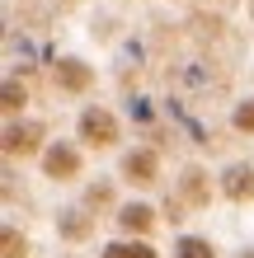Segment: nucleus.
I'll use <instances>...</instances> for the list:
<instances>
[{
    "instance_id": "obj_1",
    "label": "nucleus",
    "mask_w": 254,
    "mask_h": 258,
    "mask_svg": "<svg viewBox=\"0 0 254 258\" xmlns=\"http://www.w3.org/2000/svg\"><path fill=\"white\" fill-rule=\"evenodd\" d=\"M80 136H85L89 146H109L113 136H118L113 113H109V108H85V117H80Z\"/></svg>"
},
{
    "instance_id": "obj_2",
    "label": "nucleus",
    "mask_w": 254,
    "mask_h": 258,
    "mask_svg": "<svg viewBox=\"0 0 254 258\" xmlns=\"http://www.w3.org/2000/svg\"><path fill=\"white\" fill-rule=\"evenodd\" d=\"M221 192L231 197V202H245V197H254V169L249 164H235V169L221 174Z\"/></svg>"
},
{
    "instance_id": "obj_3",
    "label": "nucleus",
    "mask_w": 254,
    "mask_h": 258,
    "mask_svg": "<svg viewBox=\"0 0 254 258\" xmlns=\"http://www.w3.org/2000/svg\"><path fill=\"white\" fill-rule=\"evenodd\" d=\"M42 169H47V178H71V174L80 169V155L71 146H52L47 160H42Z\"/></svg>"
},
{
    "instance_id": "obj_4",
    "label": "nucleus",
    "mask_w": 254,
    "mask_h": 258,
    "mask_svg": "<svg viewBox=\"0 0 254 258\" xmlns=\"http://www.w3.org/2000/svg\"><path fill=\"white\" fill-rule=\"evenodd\" d=\"M156 150H132V155H127V164H123V174L132 178V183H151V178H156Z\"/></svg>"
},
{
    "instance_id": "obj_5",
    "label": "nucleus",
    "mask_w": 254,
    "mask_h": 258,
    "mask_svg": "<svg viewBox=\"0 0 254 258\" xmlns=\"http://www.w3.org/2000/svg\"><path fill=\"white\" fill-rule=\"evenodd\" d=\"M123 225H127V230H137V235H146L156 225V211L146 207V202H132V207H123Z\"/></svg>"
},
{
    "instance_id": "obj_6",
    "label": "nucleus",
    "mask_w": 254,
    "mask_h": 258,
    "mask_svg": "<svg viewBox=\"0 0 254 258\" xmlns=\"http://www.w3.org/2000/svg\"><path fill=\"white\" fill-rule=\"evenodd\" d=\"M38 127H10V136H5V150H10V155H24V150H33L38 146Z\"/></svg>"
},
{
    "instance_id": "obj_7",
    "label": "nucleus",
    "mask_w": 254,
    "mask_h": 258,
    "mask_svg": "<svg viewBox=\"0 0 254 258\" xmlns=\"http://www.w3.org/2000/svg\"><path fill=\"white\" fill-rule=\"evenodd\" d=\"M57 80H62L66 89H89V66H80V61H62V66H57Z\"/></svg>"
},
{
    "instance_id": "obj_8",
    "label": "nucleus",
    "mask_w": 254,
    "mask_h": 258,
    "mask_svg": "<svg viewBox=\"0 0 254 258\" xmlns=\"http://www.w3.org/2000/svg\"><path fill=\"white\" fill-rule=\"evenodd\" d=\"M104 258H156V249L132 239V244H109V249H104Z\"/></svg>"
},
{
    "instance_id": "obj_9",
    "label": "nucleus",
    "mask_w": 254,
    "mask_h": 258,
    "mask_svg": "<svg viewBox=\"0 0 254 258\" xmlns=\"http://www.w3.org/2000/svg\"><path fill=\"white\" fill-rule=\"evenodd\" d=\"M174 258H217V253H212L207 239H179V244H174Z\"/></svg>"
},
{
    "instance_id": "obj_10",
    "label": "nucleus",
    "mask_w": 254,
    "mask_h": 258,
    "mask_svg": "<svg viewBox=\"0 0 254 258\" xmlns=\"http://www.w3.org/2000/svg\"><path fill=\"white\" fill-rule=\"evenodd\" d=\"M235 127H240V132H254V99H245L240 108H235Z\"/></svg>"
},
{
    "instance_id": "obj_11",
    "label": "nucleus",
    "mask_w": 254,
    "mask_h": 258,
    "mask_svg": "<svg viewBox=\"0 0 254 258\" xmlns=\"http://www.w3.org/2000/svg\"><path fill=\"white\" fill-rule=\"evenodd\" d=\"M19 103H24V89H19V85L10 80V85H5V108L14 113V108H19Z\"/></svg>"
},
{
    "instance_id": "obj_12",
    "label": "nucleus",
    "mask_w": 254,
    "mask_h": 258,
    "mask_svg": "<svg viewBox=\"0 0 254 258\" xmlns=\"http://www.w3.org/2000/svg\"><path fill=\"white\" fill-rule=\"evenodd\" d=\"M19 253H24V239L14 230H5V258H19Z\"/></svg>"
}]
</instances>
